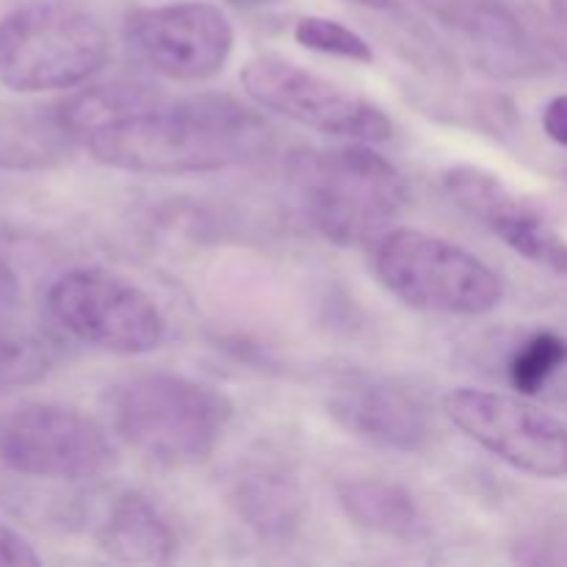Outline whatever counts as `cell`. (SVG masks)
Instances as JSON below:
<instances>
[{
  "label": "cell",
  "mask_w": 567,
  "mask_h": 567,
  "mask_svg": "<svg viewBox=\"0 0 567 567\" xmlns=\"http://www.w3.org/2000/svg\"><path fill=\"white\" fill-rule=\"evenodd\" d=\"M61 133L97 164L138 175H199L247 164L269 122L227 94L166 100L138 86H94L55 111Z\"/></svg>",
  "instance_id": "1"
},
{
  "label": "cell",
  "mask_w": 567,
  "mask_h": 567,
  "mask_svg": "<svg viewBox=\"0 0 567 567\" xmlns=\"http://www.w3.org/2000/svg\"><path fill=\"white\" fill-rule=\"evenodd\" d=\"M288 177L310 225L341 247L374 244L408 208L404 177L363 142L299 150L288 158Z\"/></svg>",
  "instance_id": "2"
},
{
  "label": "cell",
  "mask_w": 567,
  "mask_h": 567,
  "mask_svg": "<svg viewBox=\"0 0 567 567\" xmlns=\"http://www.w3.org/2000/svg\"><path fill=\"white\" fill-rule=\"evenodd\" d=\"M111 426L138 457L161 468H188L214 454L230 424L225 393L169 371L122 380L109 393Z\"/></svg>",
  "instance_id": "3"
},
{
  "label": "cell",
  "mask_w": 567,
  "mask_h": 567,
  "mask_svg": "<svg viewBox=\"0 0 567 567\" xmlns=\"http://www.w3.org/2000/svg\"><path fill=\"white\" fill-rule=\"evenodd\" d=\"M111 39L92 11L39 0L0 20V86L17 94L75 89L109 66Z\"/></svg>",
  "instance_id": "4"
},
{
  "label": "cell",
  "mask_w": 567,
  "mask_h": 567,
  "mask_svg": "<svg viewBox=\"0 0 567 567\" xmlns=\"http://www.w3.org/2000/svg\"><path fill=\"white\" fill-rule=\"evenodd\" d=\"M374 271L404 305L426 313L485 316L504 299V280L460 244L393 227L374 241Z\"/></svg>",
  "instance_id": "5"
},
{
  "label": "cell",
  "mask_w": 567,
  "mask_h": 567,
  "mask_svg": "<svg viewBox=\"0 0 567 567\" xmlns=\"http://www.w3.org/2000/svg\"><path fill=\"white\" fill-rule=\"evenodd\" d=\"M48 310L61 330L111 354L155 352L166 338V319L155 299L109 269L64 271L50 286Z\"/></svg>",
  "instance_id": "6"
},
{
  "label": "cell",
  "mask_w": 567,
  "mask_h": 567,
  "mask_svg": "<svg viewBox=\"0 0 567 567\" xmlns=\"http://www.w3.org/2000/svg\"><path fill=\"white\" fill-rule=\"evenodd\" d=\"M0 463L33 480L86 482L114 468L116 446L92 415L31 402L0 415Z\"/></svg>",
  "instance_id": "7"
},
{
  "label": "cell",
  "mask_w": 567,
  "mask_h": 567,
  "mask_svg": "<svg viewBox=\"0 0 567 567\" xmlns=\"http://www.w3.org/2000/svg\"><path fill=\"white\" fill-rule=\"evenodd\" d=\"M241 86L260 109L327 136L363 144L393 138V122L380 105L282 55L249 59L241 66Z\"/></svg>",
  "instance_id": "8"
},
{
  "label": "cell",
  "mask_w": 567,
  "mask_h": 567,
  "mask_svg": "<svg viewBox=\"0 0 567 567\" xmlns=\"http://www.w3.org/2000/svg\"><path fill=\"white\" fill-rule=\"evenodd\" d=\"M443 413L513 468L540 480L567 476V426L520 393L454 388L443 396Z\"/></svg>",
  "instance_id": "9"
},
{
  "label": "cell",
  "mask_w": 567,
  "mask_h": 567,
  "mask_svg": "<svg viewBox=\"0 0 567 567\" xmlns=\"http://www.w3.org/2000/svg\"><path fill=\"white\" fill-rule=\"evenodd\" d=\"M125 39L155 75L181 83L219 75L236 50L230 17L208 0L133 9L125 17Z\"/></svg>",
  "instance_id": "10"
},
{
  "label": "cell",
  "mask_w": 567,
  "mask_h": 567,
  "mask_svg": "<svg viewBox=\"0 0 567 567\" xmlns=\"http://www.w3.org/2000/svg\"><path fill=\"white\" fill-rule=\"evenodd\" d=\"M443 188L471 219L496 233L509 249L554 275L567 277V241L537 214L515 197L496 175L471 164L449 166Z\"/></svg>",
  "instance_id": "11"
},
{
  "label": "cell",
  "mask_w": 567,
  "mask_h": 567,
  "mask_svg": "<svg viewBox=\"0 0 567 567\" xmlns=\"http://www.w3.org/2000/svg\"><path fill=\"white\" fill-rule=\"evenodd\" d=\"M327 413L352 437L382 449L415 452L432 435L424 404L391 380L347 374L327 393Z\"/></svg>",
  "instance_id": "12"
},
{
  "label": "cell",
  "mask_w": 567,
  "mask_h": 567,
  "mask_svg": "<svg viewBox=\"0 0 567 567\" xmlns=\"http://www.w3.org/2000/svg\"><path fill=\"white\" fill-rule=\"evenodd\" d=\"M97 546L125 565H166L177 551V537L147 496L125 491L109 504L97 524Z\"/></svg>",
  "instance_id": "13"
},
{
  "label": "cell",
  "mask_w": 567,
  "mask_h": 567,
  "mask_svg": "<svg viewBox=\"0 0 567 567\" xmlns=\"http://www.w3.org/2000/svg\"><path fill=\"white\" fill-rule=\"evenodd\" d=\"M338 502L358 529L380 537H415L421 532V513L415 498L402 485L380 476H352L338 485Z\"/></svg>",
  "instance_id": "14"
},
{
  "label": "cell",
  "mask_w": 567,
  "mask_h": 567,
  "mask_svg": "<svg viewBox=\"0 0 567 567\" xmlns=\"http://www.w3.org/2000/svg\"><path fill=\"white\" fill-rule=\"evenodd\" d=\"M446 17L476 44V50L491 53V61H502L507 70L526 59L529 42L524 25L496 0H452Z\"/></svg>",
  "instance_id": "15"
},
{
  "label": "cell",
  "mask_w": 567,
  "mask_h": 567,
  "mask_svg": "<svg viewBox=\"0 0 567 567\" xmlns=\"http://www.w3.org/2000/svg\"><path fill=\"white\" fill-rule=\"evenodd\" d=\"M238 509L255 529L266 535H286L299 520V493L288 476L275 471H255L238 482Z\"/></svg>",
  "instance_id": "16"
},
{
  "label": "cell",
  "mask_w": 567,
  "mask_h": 567,
  "mask_svg": "<svg viewBox=\"0 0 567 567\" xmlns=\"http://www.w3.org/2000/svg\"><path fill=\"white\" fill-rule=\"evenodd\" d=\"M567 365V338L554 330H540L526 338L509 358V385L520 396H540L554 377Z\"/></svg>",
  "instance_id": "17"
},
{
  "label": "cell",
  "mask_w": 567,
  "mask_h": 567,
  "mask_svg": "<svg viewBox=\"0 0 567 567\" xmlns=\"http://www.w3.org/2000/svg\"><path fill=\"white\" fill-rule=\"evenodd\" d=\"M53 369V349L39 332L0 327V393L39 385Z\"/></svg>",
  "instance_id": "18"
},
{
  "label": "cell",
  "mask_w": 567,
  "mask_h": 567,
  "mask_svg": "<svg viewBox=\"0 0 567 567\" xmlns=\"http://www.w3.org/2000/svg\"><path fill=\"white\" fill-rule=\"evenodd\" d=\"M293 39H297L299 48L313 50V53L338 55V59L360 61V64L374 61V50L358 31H352V28L338 20H327V17H302V20H297Z\"/></svg>",
  "instance_id": "19"
},
{
  "label": "cell",
  "mask_w": 567,
  "mask_h": 567,
  "mask_svg": "<svg viewBox=\"0 0 567 567\" xmlns=\"http://www.w3.org/2000/svg\"><path fill=\"white\" fill-rule=\"evenodd\" d=\"M42 565V557L31 546L28 537L11 526L0 524V567H37Z\"/></svg>",
  "instance_id": "20"
},
{
  "label": "cell",
  "mask_w": 567,
  "mask_h": 567,
  "mask_svg": "<svg viewBox=\"0 0 567 567\" xmlns=\"http://www.w3.org/2000/svg\"><path fill=\"white\" fill-rule=\"evenodd\" d=\"M543 131L559 147H567V94H557L543 109Z\"/></svg>",
  "instance_id": "21"
},
{
  "label": "cell",
  "mask_w": 567,
  "mask_h": 567,
  "mask_svg": "<svg viewBox=\"0 0 567 567\" xmlns=\"http://www.w3.org/2000/svg\"><path fill=\"white\" fill-rule=\"evenodd\" d=\"M20 297V280H17L14 266L9 264L6 255H0V316L11 308Z\"/></svg>",
  "instance_id": "22"
},
{
  "label": "cell",
  "mask_w": 567,
  "mask_h": 567,
  "mask_svg": "<svg viewBox=\"0 0 567 567\" xmlns=\"http://www.w3.org/2000/svg\"><path fill=\"white\" fill-rule=\"evenodd\" d=\"M230 3L238 6V9H260V6H269L275 0H230Z\"/></svg>",
  "instance_id": "23"
},
{
  "label": "cell",
  "mask_w": 567,
  "mask_h": 567,
  "mask_svg": "<svg viewBox=\"0 0 567 567\" xmlns=\"http://www.w3.org/2000/svg\"><path fill=\"white\" fill-rule=\"evenodd\" d=\"M358 6H365V9H374V11H382L391 6V0H354Z\"/></svg>",
  "instance_id": "24"
}]
</instances>
